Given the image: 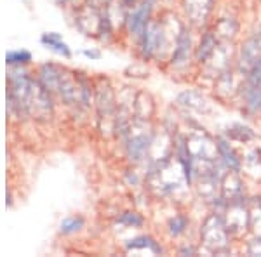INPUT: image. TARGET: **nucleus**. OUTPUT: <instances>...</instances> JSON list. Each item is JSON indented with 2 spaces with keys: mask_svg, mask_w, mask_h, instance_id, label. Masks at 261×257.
Instances as JSON below:
<instances>
[{
  "mask_svg": "<svg viewBox=\"0 0 261 257\" xmlns=\"http://www.w3.org/2000/svg\"><path fill=\"white\" fill-rule=\"evenodd\" d=\"M188 227H190V217L183 212H178L169 217V221H167V224H166V231H167V235H169V238L176 240V238L183 237L188 231Z\"/></svg>",
  "mask_w": 261,
  "mask_h": 257,
  "instance_id": "18",
  "label": "nucleus"
},
{
  "mask_svg": "<svg viewBox=\"0 0 261 257\" xmlns=\"http://www.w3.org/2000/svg\"><path fill=\"white\" fill-rule=\"evenodd\" d=\"M225 224L228 227L231 237H242L249 230V196L244 195L241 198L228 202L226 209L221 212Z\"/></svg>",
  "mask_w": 261,
  "mask_h": 257,
  "instance_id": "3",
  "label": "nucleus"
},
{
  "mask_svg": "<svg viewBox=\"0 0 261 257\" xmlns=\"http://www.w3.org/2000/svg\"><path fill=\"white\" fill-rule=\"evenodd\" d=\"M157 2L159 0H140L138 6L129 11L127 24H125V26H127L130 37L140 40V37L143 35L145 28L148 26V23L151 21V16H153Z\"/></svg>",
  "mask_w": 261,
  "mask_h": 257,
  "instance_id": "9",
  "label": "nucleus"
},
{
  "mask_svg": "<svg viewBox=\"0 0 261 257\" xmlns=\"http://www.w3.org/2000/svg\"><path fill=\"white\" fill-rule=\"evenodd\" d=\"M216 148H218V158L228 170H242V158L237 153V150L233 148L231 141L228 137H216Z\"/></svg>",
  "mask_w": 261,
  "mask_h": 257,
  "instance_id": "12",
  "label": "nucleus"
},
{
  "mask_svg": "<svg viewBox=\"0 0 261 257\" xmlns=\"http://www.w3.org/2000/svg\"><path fill=\"white\" fill-rule=\"evenodd\" d=\"M28 61H32V54L28 50H11L6 54V63L7 65H27Z\"/></svg>",
  "mask_w": 261,
  "mask_h": 257,
  "instance_id": "23",
  "label": "nucleus"
},
{
  "mask_svg": "<svg viewBox=\"0 0 261 257\" xmlns=\"http://www.w3.org/2000/svg\"><path fill=\"white\" fill-rule=\"evenodd\" d=\"M155 115V101L148 92H136L134 94V117L151 120Z\"/></svg>",
  "mask_w": 261,
  "mask_h": 257,
  "instance_id": "15",
  "label": "nucleus"
},
{
  "mask_svg": "<svg viewBox=\"0 0 261 257\" xmlns=\"http://www.w3.org/2000/svg\"><path fill=\"white\" fill-rule=\"evenodd\" d=\"M87 6L94 7V9H99V11H107L108 7L112 6V0H87Z\"/></svg>",
  "mask_w": 261,
  "mask_h": 257,
  "instance_id": "26",
  "label": "nucleus"
},
{
  "mask_svg": "<svg viewBox=\"0 0 261 257\" xmlns=\"http://www.w3.org/2000/svg\"><path fill=\"white\" fill-rule=\"evenodd\" d=\"M117 224L125 226V227H143L145 226V217L141 216L136 210H125L117 217Z\"/></svg>",
  "mask_w": 261,
  "mask_h": 257,
  "instance_id": "21",
  "label": "nucleus"
},
{
  "mask_svg": "<svg viewBox=\"0 0 261 257\" xmlns=\"http://www.w3.org/2000/svg\"><path fill=\"white\" fill-rule=\"evenodd\" d=\"M190 65H195V45H193L192 28L185 24L178 33V39L169 56V66L176 71L187 70Z\"/></svg>",
  "mask_w": 261,
  "mask_h": 257,
  "instance_id": "5",
  "label": "nucleus"
},
{
  "mask_svg": "<svg viewBox=\"0 0 261 257\" xmlns=\"http://www.w3.org/2000/svg\"><path fill=\"white\" fill-rule=\"evenodd\" d=\"M261 58V28L251 33L246 40L237 49V58H235V70L244 78L251 71L252 66L256 65Z\"/></svg>",
  "mask_w": 261,
  "mask_h": 257,
  "instance_id": "7",
  "label": "nucleus"
},
{
  "mask_svg": "<svg viewBox=\"0 0 261 257\" xmlns=\"http://www.w3.org/2000/svg\"><path fill=\"white\" fill-rule=\"evenodd\" d=\"M200 247L213 255L228 254L231 245V235L220 212H211L204 217L199 231Z\"/></svg>",
  "mask_w": 261,
  "mask_h": 257,
  "instance_id": "2",
  "label": "nucleus"
},
{
  "mask_svg": "<svg viewBox=\"0 0 261 257\" xmlns=\"http://www.w3.org/2000/svg\"><path fill=\"white\" fill-rule=\"evenodd\" d=\"M211 30L216 33V37H218V40H220V42H233L235 39H237V35H239L241 24H239V21L235 18L226 16V18L218 19L216 23L211 26Z\"/></svg>",
  "mask_w": 261,
  "mask_h": 257,
  "instance_id": "14",
  "label": "nucleus"
},
{
  "mask_svg": "<svg viewBox=\"0 0 261 257\" xmlns=\"http://www.w3.org/2000/svg\"><path fill=\"white\" fill-rule=\"evenodd\" d=\"M220 195L226 202H231L235 198H241L246 195V183H244L241 172L237 170H226L221 178Z\"/></svg>",
  "mask_w": 261,
  "mask_h": 257,
  "instance_id": "11",
  "label": "nucleus"
},
{
  "mask_svg": "<svg viewBox=\"0 0 261 257\" xmlns=\"http://www.w3.org/2000/svg\"><path fill=\"white\" fill-rule=\"evenodd\" d=\"M176 104L183 113H195V115H209L213 111L211 103L205 98L202 92L187 89L183 92H179L178 98H176Z\"/></svg>",
  "mask_w": 261,
  "mask_h": 257,
  "instance_id": "10",
  "label": "nucleus"
},
{
  "mask_svg": "<svg viewBox=\"0 0 261 257\" xmlns=\"http://www.w3.org/2000/svg\"><path fill=\"white\" fill-rule=\"evenodd\" d=\"M82 54L86 58H91V60H99V58H101L99 50H82Z\"/></svg>",
  "mask_w": 261,
  "mask_h": 257,
  "instance_id": "28",
  "label": "nucleus"
},
{
  "mask_svg": "<svg viewBox=\"0 0 261 257\" xmlns=\"http://www.w3.org/2000/svg\"><path fill=\"white\" fill-rule=\"evenodd\" d=\"M197 252H199V248L193 247L192 243H185V245L179 247L178 254L179 255H197Z\"/></svg>",
  "mask_w": 261,
  "mask_h": 257,
  "instance_id": "27",
  "label": "nucleus"
},
{
  "mask_svg": "<svg viewBox=\"0 0 261 257\" xmlns=\"http://www.w3.org/2000/svg\"><path fill=\"white\" fill-rule=\"evenodd\" d=\"M84 227V217L81 216H70L66 219H63L60 224V231L63 235H73L77 231H81Z\"/></svg>",
  "mask_w": 261,
  "mask_h": 257,
  "instance_id": "22",
  "label": "nucleus"
},
{
  "mask_svg": "<svg viewBox=\"0 0 261 257\" xmlns=\"http://www.w3.org/2000/svg\"><path fill=\"white\" fill-rule=\"evenodd\" d=\"M125 248L127 250H150L153 252L155 255H162L164 248L161 245L157 238H153L151 235H140V237H134L127 240L125 243Z\"/></svg>",
  "mask_w": 261,
  "mask_h": 257,
  "instance_id": "16",
  "label": "nucleus"
},
{
  "mask_svg": "<svg viewBox=\"0 0 261 257\" xmlns=\"http://www.w3.org/2000/svg\"><path fill=\"white\" fill-rule=\"evenodd\" d=\"M249 230L251 233L261 235V195L249 198Z\"/></svg>",
  "mask_w": 261,
  "mask_h": 257,
  "instance_id": "20",
  "label": "nucleus"
},
{
  "mask_svg": "<svg viewBox=\"0 0 261 257\" xmlns=\"http://www.w3.org/2000/svg\"><path fill=\"white\" fill-rule=\"evenodd\" d=\"M96 109H98V122L99 125H103V122H110L112 127L115 125V115H117V98L113 92L112 85L108 80H99V85L96 87V96H94Z\"/></svg>",
  "mask_w": 261,
  "mask_h": 257,
  "instance_id": "8",
  "label": "nucleus"
},
{
  "mask_svg": "<svg viewBox=\"0 0 261 257\" xmlns=\"http://www.w3.org/2000/svg\"><path fill=\"white\" fill-rule=\"evenodd\" d=\"M225 137H228L230 141L241 142V145H247V142L254 141L258 136H256V132L249 127V125H244V124L235 122V124H231L226 127Z\"/></svg>",
  "mask_w": 261,
  "mask_h": 257,
  "instance_id": "17",
  "label": "nucleus"
},
{
  "mask_svg": "<svg viewBox=\"0 0 261 257\" xmlns=\"http://www.w3.org/2000/svg\"><path fill=\"white\" fill-rule=\"evenodd\" d=\"M244 163L251 167H261V150L258 146L247 150V153L244 155Z\"/></svg>",
  "mask_w": 261,
  "mask_h": 257,
  "instance_id": "25",
  "label": "nucleus"
},
{
  "mask_svg": "<svg viewBox=\"0 0 261 257\" xmlns=\"http://www.w3.org/2000/svg\"><path fill=\"white\" fill-rule=\"evenodd\" d=\"M188 153L193 162L197 160H216L218 158V148L216 139L209 136L204 129H193L188 134H185Z\"/></svg>",
  "mask_w": 261,
  "mask_h": 257,
  "instance_id": "6",
  "label": "nucleus"
},
{
  "mask_svg": "<svg viewBox=\"0 0 261 257\" xmlns=\"http://www.w3.org/2000/svg\"><path fill=\"white\" fill-rule=\"evenodd\" d=\"M218 44H220V40H218L216 33H214L211 28L202 32L199 44L195 45V65L197 66L205 65V63L209 61V58L214 54Z\"/></svg>",
  "mask_w": 261,
  "mask_h": 257,
  "instance_id": "13",
  "label": "nucleus"
},
{
  "mask_svg": "<svg viewBox=\"0 0 261 257\" xmlns=\"http://www.w3.org/2000/svg\"><path fill=\"white\" fill-rule=\"evenodd\" d=\"M216 0H181L185 21L192 30L204 32L211 24V14Z\"/></svg>",
  "mask_w": 261,
  "mask_h": 257,
  "instance_id": "4",
  "label": "nucleus"
},
{
  "mask_svg": "<svg viewBox=\"0 0 261 257\" xmlns=\"http://www.w3.org/2000/svg\"><path fill=\"white\" fill-rule=\"evenodd\" d=\"M246 254L261 257V235L252 233V237L246 242Z\"/></svg>",
  "mask_w": 261,
  "mask_h": 257,
  "instance_id": "24",
  "label": "nucleus"
},
{
  "mask_svg": "<svg viewBox=\"0 0 261 257\" xmlns=\"http://www.w3.org/2000/svg\"><path fill=\"white\" fill-rule=\"evenodd\" d=\"M155 134L157 132L153 130L151 120L134 117L127 129V134L124 136L125 153H127V158L130 163L140 165V163H145L146 160H148Z\"/></svg>",
  "mask_w": 261,
  "mask_h": 257,
  "instance_id": "1",
  "label": "nucleus"
},
{
  "mask_svg": "<svg viewBox=\"0 0 261 257\" xmlns=\"http://www.w3.org/2000/svg\"><path fill=\"white\" fill-rule=\"evenodd\" d=\"M120 2H122V6L127 7V9L130 11L133 7H136V6H138V2H140V0H120Z\"/></svg>",
  "mask_w": 261,
  "mask_h": 257,
  "instance_id": "29",
  "label": "nucleus"
},
{
  "mask_svg": "<svg viewBox=\"0 0 261 257\" xmlns=\"http://www.w3.org/2000/svg\"><path fill=\"white\" fill-rule=\"evenodd\" d=\"M40 42L47 49L54 50V52L60 54V56H63V58H70L71 56V50L68 47V44H66V42H63L60 33H54V32L53 33H44Z\"/></svg>",
  "mask_w": 261,
  "mask_h": 257,
  "instance_id": "19",
  "label": "nucleus"
}]
</instances>
